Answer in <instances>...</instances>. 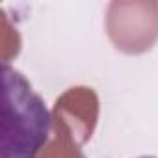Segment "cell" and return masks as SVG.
<instances>
[{
    "label": "cell",
    "instance_id": "1",
    "mask_svg": "<svg viewBox=\"0 0 158 158\" xmlns=\"http://www.w3.org/2000/svg\"><path fill=\"white\" fill-rule=\"evenodd\" d=\"M2 158H37L48 143L52 114L26 78L2 65Z\"/></svg>",
    "mask_w": 158,
    "mask_h": 158
},
{
    "label": "cell",
    "instance_id": "2",
    "mask_svg": "<svg viewBox=\"0 0 158 158\" xmlns=\"http://www.w3.org/2000/svg\"><path fill=\"white\" fill-rule=\"evenodd\" d=\"M106 34L125 54H143L158 41L156 0H115L106 10Z\"/></svg>",
    "mask_w": 158,
    "mask_h": 158
},
{
    "label": "cell",
    "instance_id": "3",
    "mask_svg": "<svg viewBox=\"0 0 158 158\" xmlns=\"http://www.w3.org/2000/svg\"><path fill=\"white\" fill-rule=\"evenodd\" d=\"M99 119V99L91 88H71L58 97L52 110V127L69 132L78 145H84Z\"/></svg>",
    "mask_w": 158,
    "mask_h": 158
},
{
    "label": "cell",
    "instance_id": "4",
    "mask_svg": "<svg viewBox=\"0 0 158 158\" xmlns=\"http://www.w3.org/2000/svg\"><path fill=\"white\" fill-rule=\"evenodd\" d=\"M52 128H54V136L37 158H86L80 149L82 145H78L69 132L58 127H52Z\"/></svg>",
    "mask_w": 158,
    "mask_h": 158
},
{
    "label": "cell",
    "instance_id": "5",
    "mask_svg": "<svg viewBox=\"0 0 158 158\" xmlns=\"http://www.w3.org/2000/svg\"><path fill=\"white\" fill-rule=\"evenodd\" d=\"M139 158H154V156H139Z\"/></svg>",
    "mask_w": 158,
    "mask_h": 158
}]
</instances>
